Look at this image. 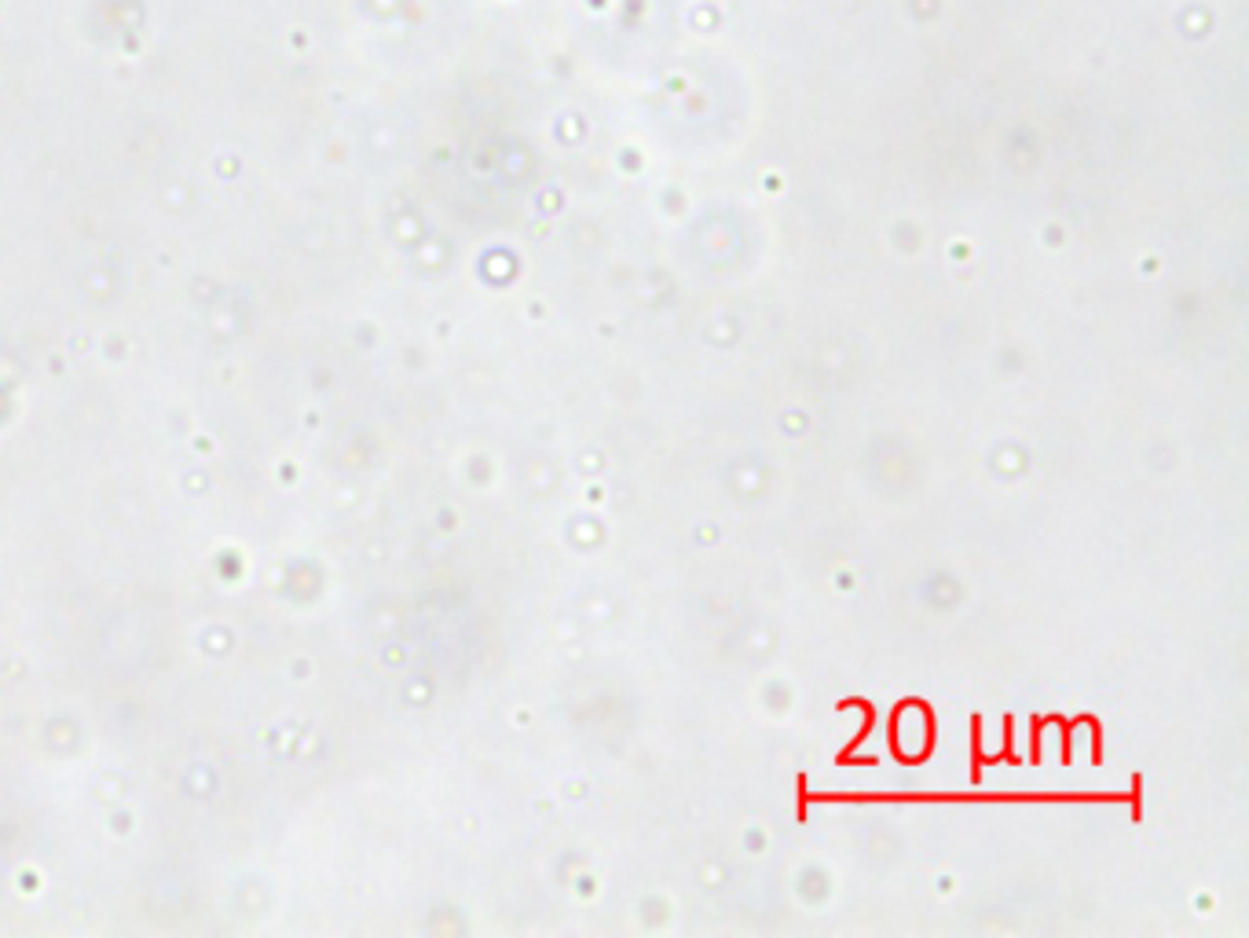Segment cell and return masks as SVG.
Instances as JSON below:
<instances>
[{
  "instance_id": "cell-1",
  "label": "cell",
  "mask_w": 1249,
  "mask_h": 938,
  "mask_svg": "<svg viewBox=\"0 0 1249 938\" xmlns=\"http://www.w3.org/2000/svg\"><path fill=\"white\" fill-rule=\"evenodd\" d=\"M927 737H930V726H927L924 707H916V704L902 707V712H897V718H894V745H897V751H902V756H908V759L924 756V751H927Z\"/></svg>"
}]
</instances>
